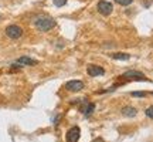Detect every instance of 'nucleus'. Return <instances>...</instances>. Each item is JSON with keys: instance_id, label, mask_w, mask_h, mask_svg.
<instances>
[{"instance_id": "obj_8", "label": "nucleus", "mask_w": 153, "mask_h": 142, "mask_svg": "<svg viewBox=\"0 0 153 142\" xmlns=\"http://www.w3.org/2000/svg\"><path fill=\"white\" fill-rule=\"evenodd\" d=\"M14 64H16V66H36V64H37V60L30 58L27 55H23L20 58H17V61Z\"/></svg>"}, {"instance_id": "obj_4", "label": "nucleus", "mask_w": 153, "mask_h": 142, "mask_svg": "<svg viewBox=\"0 0 153 142\" xmlns=\"http://www.w3.org/2000/svg\"><path fill=\"white\" fill-rule=\"evenodd\" d=\"M97 9H98V11L102 14V16H109L111 13H112V10H114L112 3L105 1V0H101V1H99L98 6H97Z\"/></svg>"}, {"instance_id": "obj_15", "label": "nucleus", "mask_w": 153, "mask_h": 142, "mask_svg": "<svg viewBox=\"0 0 153 142\" xmlns=\"http://www.w3.org/2000/svg\"><path fill=\"white\" fill-rule=\"evenodd\" d=\"M132 95H133V97H145L146 93H132Z\"/></svg>"}, {"instance_id": "obj_1", "label": "nucleus", "mask_w": 153, "mask_h": 142, "mask_svg": "<svg viewBox=\"0 0 153 142\" xmlns=\"http://www.w3.org/2000/svg\"><path fill=\"white\" fill-rule=\"evenodd\" d=\"M34 24L36 27L40 30V31H50L51 28L55 27V20L53 17H48V16H38L36 20H34Z\"/></svg>"}, {"instance_id": "obj_9", "label": "nucleus", "mask_w": 153, "mask_h": 142, "mask_svg": "<svg viewBox=\"0 0 153 142\" xmlns=\"http://www.w3.org/2000/svg\"><path fill=\"white\" fill-rule=\"evenodd\" d=\"M137 114V111L133 107H123L122 108V115L123 117H128V118H131V117H135Z\"/></svg>"}, {"instance_id": "obj_5", "label": "nucleus", "mask_w": 153, "mask_h": 142, "mask_svg": "<svg viewBox=\"0 0 153 142\" xmlns=\"http://www.w3.org/2000/svg\"><path fill=\"white\" fill-rule=\"evenodd\" d=\"M79 137H81V129L78 126H72L67 132V142H78Z\"/></svg>"}, {"instance_id": "obj_11", "label": "nucleus", "mask_w": 153, "mask_h": 142, "mask_svg": "<svg viewBox=\"0 0 153 142\" xmlns=\"http://www.w3.org/2000/svg\"><path fill=\"white\" fill-rule=\"evenodd\" d=\"M94 108H95V104H94V102H88L87 107L82 108V112L85 114V117H88V115H91L94 112Z\"/></svg>"}, {"instance_id": "obj_13", "label": "nucleus", "mask_w": 153, "mask_h": 142, "mask_svg": "<svg viewBox=\"0 0 153 142\" xmlns=\"http://www.w3.org/2000/svg\"><path fill=\"white\" fill-rule=\"evenodd\" d=\"M53 3H54L57 7H62V6L67 3V0H53Z\"/></svg>"}, {"instance_id": "obj_2", "label": "nucleus", "mask_w": 153, "mask_h": 142, "mask_svg": "<svg viewBox=\"0 0 153 142\" xmlns=\"http://www.w3.org/2000/svg\"><path fill=\"white\" fill-rule=\"evenodd\" d=\"M6 36H7V37H10V38H13V40L20 38L23 36V28L20 27V26H16V24L7 26V27H6Z\"/></svg>"}, {"instance_id": "obj_14", "label": "nucleus", "mask_w": 153, "mask_h": 142, "mask_svg": "<svg viewBox=\"0 0 153 142\" xmlns=\"http://www.w3.org/2000/svg\"><path fill=\"white\" fill-rule=\"evenodd\" d=\"M146 115H148L149 118H153V107H149V108L146 109Z\"/></svg>"}, {"instance_id": "obj_6", "label": "nucleus", "mask_w": 153, "mask_h": 142, "mask_svg": "<svg viewBox=\"0 0 153 142\" xmlns=\"http://www.w3.org/2000/svg\"><path fill=\"white\" fill-rule=\"evenodd\" d=\"M65 88H67V91H70V93H78V91H81L82 88H84V82L78 81V80H72V81L67 82Z\"/></svg>"}, {"instance_id": "obj_10", "label": "nucleus", "mask_w": 153, "mask_h": 142, "mask_svg": "<svg viewBox=\"0 0 153 142\" xmlns=\"http://www.w3.org/2000/svg\"><path fill=\"white\" fill-rule=\"evenodd\" d=\"M112 58L114 60H119V61H126L131 58V54H128V53H114Z\"/></svg>"}, {"instance_id": "obj_12", "label": "nucleus", "mask_w": 153, "mask_h": 142, "mask_svg": "<svg viewBox=\"0 0 153 142\" xmlns=\"http://www.w3.org/2000/svg\"><path fill=\"white\" fill-rule=\"evenodd\" d=\"M133 1V0H116V3L120 6H129Z\"/></svg>"}, {"instance_id": "obj_7", "label": "nucleus", "mask_w": 153, "mask_h": 142, "mask_svg": "<svg viewBox=\"0 0 153 142\" xmlns=\"http://www.w3.org/2000/svg\"><path fill=\"white\" fill-rule=\"evenodd\" d=\"M87 72L89 77H99V75H104L105 74V70L102 67L99 66H95V64H89L87 68Z\"/></svg>"}, {"instance_id": "obj_3", "label": "nucleus", "mask_w": 153, "mask_h": 142, "mask_svg": "<svg viewBox=\"0 0 153 142\" xmlns=\"http://www.w3.org/2000/svg\"><path fill=\"white\" fill-rule=\"evenodd\" d=\"M123 78L125 80H136V81H149L146 77L143 75L142 72H139V71H135V70H131V71H126L125 74H123Z\"/></svg>"}]
</instances>
